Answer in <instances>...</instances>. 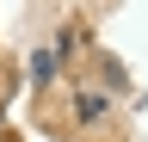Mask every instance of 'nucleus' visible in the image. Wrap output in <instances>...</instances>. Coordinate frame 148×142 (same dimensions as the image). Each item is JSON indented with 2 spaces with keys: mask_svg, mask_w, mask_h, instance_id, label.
<instances>
[{
  "mask_svg": "<svg viewBox=\"0 0 148 142\" xmlns=\"http://www.w3.org/2000/svg\"><path fill=\"white\" fill-rule=\"evenodd\" d=\"M74 105H80V117H92V123H99V117H105V99H99V93H80V99H74Z\"/></svg>",
  "mask_w": 148,
  "mask_h": 142,
  "instance_id": "f257e3e1",
  "label": "nucleus"
}]
</instances>
